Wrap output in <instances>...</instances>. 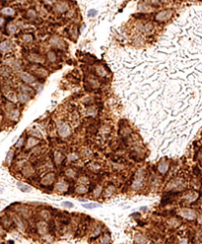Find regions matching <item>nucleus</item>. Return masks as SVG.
Returning a JSON list of instances; mask_svg holds the SVG:
<instances>
[{
  "label": "nucleus",
  "instance_id": "f257e3e1",
  "mask_svg": "<svg viewBox=\"0 0 202 244\" xmlns=\"http://www.w3.org/2000/svg\"><path fill=\"white\" fill-rule=\"evenodd\" d=\"M173 10L171 9H164L162 11H160L156 16H155V20L157 22H166L168 20H170L173 16Z\"/></svg>",
  "mask_w": 202,
  "mask_h": 244
},
{
  "label": "nucleus",
  "instance_id": "f03ea898",
  "mask_svg": "<svg viewBox=\"0 0 202 244\" xmlns=\"http://www.w3.org/2000/svg\"><path fill=\"white\" fill-rule=\"evenodd\" d=\"M58 134H59L61 137H63V138L70 136V134H71V129H70L69 125H68L67 123H64V122L59 123V125H58Z\"/></svg>",
  "mask_w": 202,
  "mask_h": 244
},
{
  "label": "nucleus",
  "instance_id": "7ed1b4c3",
  "mask_svg": "<svg viewBox=\"0 0 202 244\" xmlns=\"http://www.w3.org/2000/svg\"><path fill=\"white\" fill-rule=\"evenodd\" d=\"M180 215L186 220H195L196 219L195 211L190 210V209H182L180 211Z\"/></svg>",
  "mask_w": 202,
  "mask_h": 244
},
{
  "label": "nucleus",
  "instance_id": "20e7f679",
  "mask_svg": "<svg viewBox=\"0 0 202 244\" xmlns=\"http://www.w3.org/2000/svg\"><path fill=\"white\" fill-rule=\"evenodd\" d=\"M19 76H20V79L23 80L25 83L27 84H31V83H34L36 81V77L33 76L32 74L28 73V72H20L19 73Z\"/></svg>",
  "mask_w": 202,
  "mask_h": 244
},
{
  "label": "nucleus",
  "instance_id": "39448f33",
  "mask_svg": "<svg viewBox=\"0 0 202 244\" xmlns=\"http://www.w3.org/2000/svg\"><path fill=\"white\" fill-rule=\"evenodd\" d=\"M68 9H69V5H68V3L65 2V1H60V2H58V3L56 4V6H55V10H56V12H58V13H63V12L67 11Z\"/></svg>",
  "mask_w": 202,
  "mask_h": 244
},
{
  "label": "nucleus",
  "instance_id": "423d86ee",
  "mask_svg": "<svg viewBox=\"0 0 202 244\" xmlns=\"http://www.w3.org/2000/svg\"><path fill=\"white\" fill-rule=\"evenodd\" d=\"M12 42L9 41V40H5L3 42L0 43V51L6 53V52H9L11 49H12Z\"/></svg>",
  "mask_w": 202,
  "mask_h": 244
},
{
  "label": "nucleus",
  "instance_id": "0eeeda50",
  "mask_svg": "<svg viewBox=\"0 0 202 244\" xmlns=\"http://www.w3.org/2000/svg\"><path fill=\"white\" fill-rule=\"evenodd\" d=\"M95 71H96V73H97V75H98L99 77H105V76L107 75V71H106V69H104V67H103V66H101V65H98V66H96Z\"/></svg>",
  "mask_w": 202,
  "mask_h": 244
},
{
  "label": "nucleus",
  "instance_id": "6e6552de",
  "mask_svg": "<svg viewBox=\"0 0 202 244\" xmlns=\"http://www.w3.org/2000/svg\"><path fill=\"white\" fill-rule=\"evenodd\" d=\"M50 43H51L53 46H55V47H61V46L64 44L63 40H62L60 38H57V37L52 38L50 39Z\"/></svg>",
  "mask_w": 202,
  "mask_h": 244
},
{
  "label": "nucleus",
  "instance_id": "1a4fd4ad",
  "mask_svg": "<svg viewBox=\"0 0 202 244\" xmlns=\"http://www.w3.org/2000/svg\"><path fill=\"white\" fill-rule=\"evenodd\" d=\"M28 59L31 61V62H37V63H40V62H43V58L38 54H31L30 56H28Z\"/></svg>",
  "mask_w": 202,
  "mask_h": 244
},
{
  "label": "nucleus",
  "instance_id": "9d476101",
  "mask_svg": "<svg viewBox=\"0 0 202 244\" xmlns=\"http://www.w3.org/2000/svg\"><path fill=\"white\" fill-rule=\"evenodd\" d=\"M17 99H18L20 102H22V103H26L28 100H30V96H29V94H26V93H20V94L17 95Z\"/></svg>",
  "mask_w": 202,
  "mask_h": 244
},
{
  "label": "nucleus",
  "instance_id": "9b49d317",
  "mask_svg": "<svg viewBox=\"0 0 202 244\" xmlns=\"http://www.w3.org/2000/svg\"><path fill=\"white\" fill-rule=\"evenodd\" d=\"M34 72H36V74L38 75V76H41V77H44V76H46L47 75V72H46V70L45 69H43V68H40V67H33V69H32Z\"/></svg>",
  "mask_w": 202,
  "mask_h": 244
},
{
  "label": "nucleus",
  "instance_id": "f8f14e48",
  "mask_svg": "<svg viewBox=\"0 0 202 244\" xmlns=\"http://www.w3.org/2000/svg\"><path fill=\"white\" fill-rule=\"evenodd\" d=\"M1 13L3 15H6V16H13L15 14V10L11 7H6V8H3L1 10Z\"/></svg>",
  "mask_w": 202,
  "mask_h": 244
},
{
  "label": "nucleus",
  "instance_id": "ddd939ff",
  "mask_svg": "<svg viewBox=\"0 0 202 244\" xmlns=\"http://www.w3.org/2000/svg\"><path fill=\"white\" fill-rule=\"evenodd\" d=\"M168 169H169V164L166 162H163L159 164V171L161 173H166Z\"/></svg>",
  "mask_w": 202,
  "mask_h": 244
},
{
  "label": "nucleus",
  "instance_id": "4468645a",
  "mask_svg": "<svg viewBox=\"0 0 202 244\" xmlns=\"http://www.w3.org/2000/svg\"><path fill=\"white\" fill-rule=\"evenodd\" d=\"M38 144V140L37 139H35V138H30L29 140H28V144H27V148L29 149V148H32L33 146H35V145H37Z\"/></svg>",
  "mask_w": 202,
  "mask_h": 244
},
{
  "label": "nucleus",
  "instance_id": "2eb2a0df",
  "mask_svg": "<svg viewBox=\"0 0 202 244\" xmlns=\"http://www.w3.org/2000/svg\"><path fill=\"white\" fill-rule=\"evenodd\" d=\"M47 59H48L50 62H55V61H56V55H55V53L52 52V51H49V52L47 53Z\"/></svg>",
  "mask_w": 202,
  "mask_h": 244
},
{
  "label": "nucleus",
  "instance_id": "dca6fc26",
  "mask_svg": "<svg viewBox=\"0 0 202 244\" xmlns=\"http://www.w3.org/2000/svg\"><path fill=\"white\" fill-rule=\"evenodd\" d=\"M83 207H84V208H86V209H95V208L100 207V205H99L98 203H89V204H85V205H83Z\"/></svg>",
  "mask_w": 202,
  "mask_h": 244
},
{
  "label": "nucleus",
  "instance_id": "f3484780",
  "mask_svg": "<svg viewBox=\"0 0 202 244\" xmlns=\"http://www.w3.org/2000/svg\"><path fill=\"white\" fill-rule=\"evenodd\" d=\"M20 89H21V91H22V93H31L33 90H32V88H30L29 86H27V85H22V86H20Z\"/></svg>",
  "mask_w": 202,
  "mask_h": 244
},
{
  "label": "nucleus",
  "instance_id": "a211bd4d",
  "mask_svg": "<svg viewBox=\"0 0 202 244\" xmlns=\"http://www.w3.org/2000/svg\"><path fill=\"white\" fill-rule=\"evenodd\" d=\"M7 30L9 31V33H11V34H14V33L16 32V30H17V27H16V25H15V24L11 23V24H9V25H8V27H7Z\"/></svg>",
  "mask_w": 202,
  "mask_h": 244
},
{
  "label": "nucleus",
  "instance_id": "6ab92c4d",
  "mask_svg": "<svg viewBox=\"0 0 202 244\" xmlns=\"http://www.w3.org/2000/svg\"><path fill=\"white\" fill-rule=\"evenodd\" d=\"M18 186L21 188V190L22 191H24V192H29V191H31V187L30 186H28V185H25V184H22V183H18Z\"/></svg>",
  "mask_w": 202,
  "mask_h": 244
},
{
  "label": "nucleus",
  "instance_id": "aec40b11",
  "mask_svg": "<svg viewBox=\"0 0 202 244\" xmlns=\"http://www.w3.org/2000/svg\"><path fill=\"white\" fill-rule=\"evenodd\" d=\"M53 174H48L44 179H43V183H45V184H49V183H51L52 182V180H53Z\"/></svg>",
  "mask_w": 202,
  "mask_h": 244
},
{
  "label": "nucleus",
  "instance_id": "412c9836",
  "mask_svg": "<svg viewBox=\"0 0 202 244\" xmlns=\"http://www.w3.org/2000/svg\"><path fill=\"white\" fill-rule=\"evenodd\" d=\"M146 241H147V239H146L144 236H142V235H137V236H136V242H137V243L144 244Z\"/></svg>",
  "mask_w": 202,
  "mask_h": 244
},
{
  "label": "nucleus",
  "instance_id": "4be33fe9",
  "mask_svg": "<svg viewBox=\"0 0 202 244\" xmlns=\"http://www.w3.org/2000/svg\"><path fill=\"white\" fill-rule=\"evenodd\" d=\"M23 40L25 41V42H32L33 41V37H32V35H24L23 36Z\"/></svg>",
  "mask_w": 202,
  "mask_h": 244
},
{
  "label": "nucleus",
  "instance_id": "5701e85b",
  "mask_svg": "<svg viewBox=\"0 0 202 244\" xmlns=\"http://www.w3.org/2000/svg\"><path fill=\"white\" fill-rule=\"evenodd\" d=\"M63 160V156L59 153H55V162L57 163H60Z\"/></svg>",
  "mask_w": 202,
  "mask_h": 244
},
{
  "label": "nucleus",
  "instance_id": "b1692460",
  "mask_svg": "<svg viewBox=\"0 0 202 244\" xmlns=\"http://www.w3.org/2000/svg\"><path fill=\"white\" fill-rule=\"evenodd\" d=\"M97 14H98V11H97L96 9H91V10L88 11V16H89L90 18H91V17L97 16Z\"/></svg>",
  "mask_w": 202,
  "mask_h": 244
},
{
  "label": "nucleus",
  "instance_id": "393cba45",
  "mask_svg": "<svg viewBox=\"0 0 202 244\" xmlns=\"http://www.w3.org/2000/svg\"><path fill=\"white\" fill-rule=\"evenodd\" d=\"M11 115H12V118L16 120V119L18 118V116H19V111H18V110H12Z\"/></svg>",
  "mask_w": 202,
  "mask_h": 244
},
{
  "label": "nucleus",
  "instance_id": "a878e982",
  "mask_svg": "<svg viewBox=\"0 0 202 244\" xmlns=\"http://www.w3.org/2000/svg\"><path fill=\"white\" fill-rule=\"evenodd\" d=\"M28 16H29L30 18H36V17H37V14H36V12H35L34 10H29Z\"/></svg>",
  "mask_w": 202,
  "mask_h": 244
},
{
  "label": "nucleus",
  "instance_id": "bb28decb",
  "mask_svg": "<svg viewBox=\"0 0 202 244\" xmlns=\"http://www.w3.org/2000/svg\"><path fill=\"white\" fill-rule=\"evenodd\" d=\"M62 206L67 207V208H73V204L71 202H63L62 203Z\"/></svg>",
  "mask_w": 202,
  "mask_h": 244
},
{
  "label": "nucleus",
  "instance_id": "cd10ccee",
  "mask_svg": "<svg viewBox=\"0 0 202 244\" xmlns=\"http://www.w3.org/2000/svg\"><path fill=\"white\" fill-rule=\"evenodd\" d=\"M43 2H44V4H46V5H52V4L55 2V0H43Z\"/></svg>",
  "mask_w": 202,
  "mask_h": 244
},
{
  "label": "nucleus",
  "instance_id": "c85d7f7f",
  "mask_svg": "<svg viewBox=\"0 0 202 244\" xmlns=\"http://www.w3.org/2000/svg\"><path fill=\"white\" fill-rule=\"evenodd\" d=\"M3 24H4V19L0 18V26H3Z\"/></svg>",
  "mask_w": 202,
  "mask_h": 244
},
{
  "label": "nucleus",
  "instance_id": "c756f323",
  "mask_svg": "<svg viewBox=\"0 0 202 244\" xmlns=\"http://www.w3.org/2000/svg\"><path fill=\"white\" fill-rule=\"evenodd\" d=\"M181 244H187V240H186V239L182 240V241H181Z\"/></svg>",
  "mask_w": 202,
  "mask_h": 244
},
{
  "label": "nucleus",
  "instance_id": "7c9ffc66",
  "mask_svg": "<svg viewBox=\"0 0 202 244\" xmlns=\"http://www.w3.org/2000/svg\"><path fill=\"white\" fill-rule=\"evenodd\" d=\"M22 142H23V139H20V141H19V142H18V144H17V146H18V147H19V146H20V145H22Z\"/></svg>",
  "mask_w": 202,
  "mask_h": 244
},
{
  "label": "nucleus",
  "instance_id": "2f4dec72",
  "mask_svg": "<svg viewBox=\"0 0 202 244\" xmlns=\"http://www.w3.org/2000/svg\"><path fill=\"white\" fill-rule=\"evenodd\" d=\"M0 38H1V33H0Z\"/></svg>",
  "mask_w": 202,
  "mask_h": 244
},
{
  "label": "nucleus",
  "instance_id": "473e14b6",
  "mask_svg": "<svg viewBox=\"0 0 202 244\" xmlns=\"http://www.w3.org/2000/svg\"><path fill=\"white\" fill-rule=\"evenodd\" d=\"M0 243H1V238H0Z\"/></svg>",
  "mask_w": 202,
  "mask_h": 244
},
{
  "label": "nucleus",
  "instance_id": "72a5a7b5",
  "mask_svg": "<svg viewBox=\"0 0 202 244\" xmlns=\"http://www.w3.org/2000/svg\"><path fill=\"white\" fill-rule=\"evenodd\" d=\"M190 1H195V0H190Z\"/></svg>",
  "mask_w": 202,
  "mask_h": 244
}]
</instances>
